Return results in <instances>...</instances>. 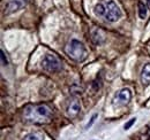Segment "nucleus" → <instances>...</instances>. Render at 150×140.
Returning <instances> with one entry per match:
<instances>
[{"mask_svg":"<svg viewBox=\"0 0 150 140\" xmlns=\"http://www.w3.org/2000/svg\"><path fill=\"white\" fill-rule=\"evenodd\" d=\"M65 52L66 54L74 61H77V62H82L86 60L87 55H88V52H87V48L86 46L76 40V39H72L65 47Z\"/></svg>","mask_w":150,"mask_h":140,"instance_id":"obj_2","label":"nucleus"},{"mask_svg":"<svg viewBox=\"0 0 150 140\" xmlns=\"http://www.w3.org/2000/svg\"><path fill=\"white\" fill-rule=\"evenodd\" d=\"M42 68L47 72H57L61 69L60 60L53 54H46L42 60Z\"/></svg>","mask_w":150,"mask_h":140,"instance_id":"obj_3","label":"nucleus"},{"mask_svg":"<svg viewBox=\"0 0 150 140\" xmlns=\"http://www.w3.org/2000/svg\"><path fill=\"white\" fill-rule=\"evenodd\" d=\"M80 110H81V106L79 104V101L73 100V101L69 104L68 108H67V115H68L69 117H75V116L80 113Z\"/></svg>","mask_w":150,"mask_h":140,"instance_id":"obj_8","label":"nucleus"},{"mask_svg":"<svg viewBox=\"0 0 150 140\" xmlns=\"http://www.w3.org/2000/svg\"><path fill=\"white\" fill-rule=\"evenodd\" d=\"M28 2L29 0H8L5 6V14L8 15V14L18 12L21 8H23Z\"/></svg>","mask_w":150,"mask_h":140,"instance_id":"obj_5","label":"nucleus"},{"mask_svg":"<svg viewBox=\"0 0 150 140\" xmlns=\"http://www.w3.org/2000/svg\"><path fill=\"white\" fill-rule=\"evenodd\" d=\"M141 83L143 84V86L150 85V63L144 64V67L142 68V71H141Z\"/></svg>","mask_w":150,"mask_h":140,"instance_id":"obj_7","label":"nucleus"},{"mask_svg":"<svg viewBox=\"0 0 150 140\" xmlns=\"http://www.w3.org/2000/svg\"><path fill=\"white\" fill-rule=\"evenodd\" d=\"M132 99V93L128 88H122L118 92V94L114 97V104L119 106H126Z\"/></svg>","mask_w":150,"mask_h":140,"instance_id":"obj_6","label":"nucleus"},{"mask_svg":"<svg viewBox=\"0 0 150 140\" xmlns=\"http://www.w3.org/2000/svg\"><path fill=\"white\" fill-rule=\"evenodd\" d=\"M135 122H136V118H135V117H133V118H131V121H128V122H127L126 124H125L124 129H125V130H128V129H129V127H131L132 125H133V124H134Z\"/></svg>","mask_w":150,"mask_h":140,"instance_id":"obj_13","label":"nucleus"},{"mask_svg":"<svg viewBox=\"0 0 150 140\" xmlns=\"http://www.w3.org/2000/svg\"><path fill=\"white\" fill-rule=\"evenodd\" d=\"M147 8H148V7H147L142 1L139 2V16L141 18H147Z\"/></svg>","mask_w":150,"mask_h":140,"instance_id":"obj_10","label":"nucleus"},{"mask_svg":"<svg viewBox=\"0 0 150 140\" xmlns=\"http://www.w3.org/2000/svg\"><path fill=\"white\" fill-rule=\"evenodd\" d=\"M1 64L5 67V66H7L8 64V60H7V57H6V54H5V52L1 50Z\"/></svg>","mask_w":150,"mask_h":140,"instance_id":"obj_12","label":"nucleus"},{"mask_svg":"<svg viewBox=\"0 0 150 140\" xmlns=\"http://www.w3.org/2000/svg\"><path fill=\"white\" fill-rule=\"evenodd\" d=\"M104 18L109 22H117L119 18H121L120 8L112 0H109L108 2H105V14H104Z\"/></svg>","mask_w":150,"mask_h":140,"instance_id":"obj_4","label":"nucleus"},{"mask_svg":"<svg viewBox=\"0 0 150 140\" xmlns=\"http://www.w3.org/2000/svg\"><path fill=\"white\" fill-rule=\"evenodd\" d=\"M97 116H98L97 114H94V115H93V117L90 118V122H89L88 124H87V129H89V127H90V126H91V125L94 124L95 121H96V118H97Z\"/></svg>","mask_w":150,"mask_h":140,"instance_id":"obj_14","label":"nucleus"},{"mask_svg":"<svg viewBox=\"0 0 150 140\" xmlns=\"http://www.w3.org/2000/svg\"><path fill=\"white\" fill-rule=\"evenodd\" d=\"M94 13L96 16H104V14H105V2H98L94 7Z\"/></svg>","mask_w":150,"mask_h":140,"instance_id":"obj_9","label":"nucleus"},{"mask_svg":"<svg viewBox=\"0 0 150 140\" xmlns=\"http://www.w3.org/2000/svg\"><path fill=\"white\" fill-rule=\"evenodd\" d=\"M146 4H147V7H148V9H150V0H146Z\"/></svg>","mask_w":150,"mask_h":140,"instance_id":"obj_15","label":"nucleus"},{"mask_svg":"<svg viewBox=\"0 0 150 140\" xmlns=\"http://www.w3.org/2000/svg\"><path fill=\"white\" fill-rule=\"evenodd\" d=\"M53 111L47 105H29L23 109L24 121L31 124H47L52 120Z\"/></svg>","mask_w":150,"mask_h":140,"instance_id":"obj_1","label":"nucleus"},{"mask_svg":"<svg viewBox=\"0 0 150 140\" xmlns=\"http://www.w3.org/2000/svg\"><path fill=\"white\" fill-rule=\"evenodd\" d=\"M22 140H44V137L40 133H29Z\"/></svg>","mask_w":150,"mask_h":140,"instance_id":"obj_11","label":"nucleus"}]
</instances>
